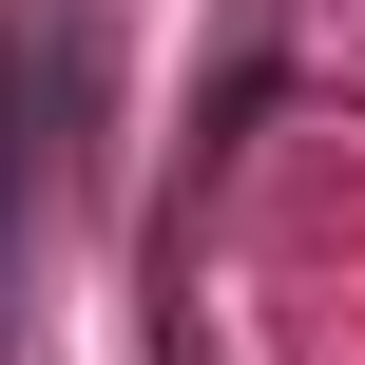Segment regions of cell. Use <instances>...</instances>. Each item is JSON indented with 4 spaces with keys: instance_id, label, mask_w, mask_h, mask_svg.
Here are the masks:
<instances>
[{
    "instance_id": "6da1fadb",
    "label": "cell",
    "mask_w": 365,
    "mask_h": 365,
    "mask_svg": "<svg viewBox=\"0 0 365 365\" xmlns=\"http://www.w3.org/2000/svg\"><path fill=\"white\" fill-rule=\"evenodd\" d=\"M19 212H38V58L0 38V289H19Z\"/></svg>"
}]
</instances>
